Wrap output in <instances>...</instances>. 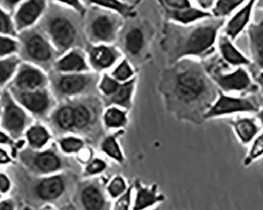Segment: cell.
I'll return each instance as SVG.
<instances>
[{"label":"cell","instance_id":"1","mask_svg":"<svg viewBox=\"0 0 263 210\" xmlns=\"http://www.w3.org/2000/svg\"><path fill=\"white\" fill-rule=\"evenodd\" d=\"M15 177L19 195L30 205L58 202L64 196L67 189V181L63 175L34 176L21 166Z\"/></svg>","mask_w":263,"mask_h":210},{"label":"cell","instance_id":"2","mask_svg":"<svg viewBox=\"0 0 263 210\" xmlns=\"http://www.w3.org/2000/svg\"><path fill=\"white\" fill-rule=\"evenodd\" d=\"M18 56L24 63L36 66H45L52 60L51 45L37 27L30 28L17 35Z\"/></svg>","mask_w":263,"mask_h":210},{"label":"cell","instance_id":"3","mask_svg":"<svg viewBox=\"0 0 263 210\" xmlns=\"http://www.w3.org/2000/svg\"><path fill=\"white\" fill-rule=\"evenodd\" d=\"M0 100L2 105L1 128L10 138L17 140L25 135L30 126L31 116L16 102L7 88L3 91Z\"/></svg>","mask_w":263,"mask_h":210},{"label":"cell","instance_id":"4","mask_svg":"<svg viewBox=\"0 0 263 210\" xmlns=\"http://www.w3.org/2000/svg\"><path fill=\"white\" fill-rule=\"evenodd\" d=\"M17 156L21 166L34 176L52 175L63 167L62 158L51 150H35L26 146Z\"/></svg>","mask_w":263,"mask_h":210},{"label":"cell","instance_id":"5","mask_svg":"<svg viewBox=\"0 0 263 210\" xmlns=\"http://www.w3.org/2000/svg\"><path fill=\"white\" fill-rule=\"evenodd\" d=\"M17 103L25 110L34 117H43L46 114L51 106V98L46 90L35 91H17L7 88Z\"/></svg>","mask_w":263,"mask_h":210},{"label":"cell","instance_id":"6","mask_svg":"<svg viewBox=\"0 0 263 210\" xmlns=\"http://www.w3.org/2000/svg\"><path fill=\"white\" fill-rule=\"evenodd\" d=\"M259 108L250 98H238L221 93L218 101L206 113V118L224 116L238 113H258Z\"/></svg>","mask_w":263,"mask_h":210},{"label":"cell","instance_id":"7","mask_svg":"<svg viewBox=\"0 0 263 210\" xmlns=\"http://www.w3.org/2000/svg\"><path fill=\"white\" fill-rule=\"evenodd\" d=\"M46 83L47 78L39 68L22 62L7 88L17 91H35L43 89Z\"/></svg>","mask_w":263,"mask_h":210},{"label":"cell","instance_id":"8","mask_svg":"<svg viewBox=\"0 0 263 210\" xmlns=\"http://www.w3.org/2000/svg\"><path fill=\"white\" fill-rule=\"evenodd\" d=\"M221 25L222 22H218L195 29L189 35L185 46L183 48L184 54L197 55L210 50L215 42L218 29Z\"/></svg>","mask_w":263,"mask_h":210},{"label":"cell","instance_id":"9","mask_svg":"<svg viewBox=\"0 0 263 210\" xmlns=\"http://www.w3.org/2000/svg\"><path fill=\"white\" fill-rule=\"evenodd\" d=\"M47 3L42 0H31L21 2L13 16L17 33L35 26L44 14Z\"/></svg>","mask_w":263,"mask_h":210},{"label":"cell","instance_id":"10","mask_svg":"<svg viewBox=\"0 0 263 210\" xmlns=\"http://www.w3.org/2000/svg\"><path fill=\"white\" fill-rule=\"evenodd\" d=\"M46 29L58 48H68L74 41V27L65 17H56L49 19L46 24Z\"/></svg>","mask_w":263,"mask_h":210},{"label":"cell","instance_id":"11","mask_svg":"<svg viewBox=\"0 0 263 210\" xmlns=\"http://www.w3.org/2000/svg\"><path fill=\"white\" fill-rule=\"evenodd\" d=\"M214 80L226 92L249 91L253 87L252 78L243 68L239 67L229 74H217Z\"/></svg>","mask_w":263,"mask_h":210},{"label":"cell","instance_id":"12","mask_svg":"<svg viewBox=\"0 0 263 210\" xmlns=\"http://www.w3.org/2000/svg\"><path fill=\"white\" fill-rule=\"evenodd\" d=\"M177 87L179 93L186 100H196L206 91L204 78L194 72H186L180 75Z\"/></svg>","mask_w":263,"mask_h":210},{"label":"cell","instance_id":"13","mask_svg":"<svg viewBox=\"0 0 263 210\" xmlns=\"http://www.w3.org/2000/svg\"><path fill=\"white\" fill-rule=\"evenodd\" d=\"M255 4L254 1L245 3V6L229 21L226 26V34L230 41H234L249 24Z\"/></svg>","mask_w":263,"mask_h":210},{"label":"cell","instance_id":"14","mask_svg":"<svg viewBox=\"0 0 263 210\" xmlns=\"http://www.w3.org/2000/svg\"><path fill=\"white\" fill-rule=\"evenodd\" d=\"M248 35L252 60L263 71V22L250 24Z\"/></svg>","mask_w":263,"mask_h":210},{"label":"cell","instance_id":"15","mask_svg":"<svg viewBox=\"0 0 263 210\" xmlns=\"http://www.w3.org/2000/svg\"><path fill=\"white\" fill-rule=\"evenodd\" d=\"M79 202L84 210H104L106 199L100 187L89 184L81 190Z\"/></svg>","mask_w":263,"mask_h":210},{"label":"cell","instance_id":"16","mask_svg":"<svg viewBox=\"0 0 263 210\" xmlns=\"http://www.w3.org/2000/svg\"><path fill=\"white\" fill-rule=\"evenodd\" d=\"M235 132L243 144L249 143L258 136L259 128L256 121L252 118H240L232 122Z\"/></svg>","mask_w":263,"mask_h":210},{"label":"cell","instance_id":"17","mask_svg":"<svg viewBox=\"0 0 263 210\" xmlns=\"http://www.w3.org/2000/svg\"><path fill=\"white\" fill-rule=\"evenodd\" d=\"M220 51L226 63L233 66H248L251 63L234 45L228 37H222L220 42Z\"/></svg>","mask_w":263,"mask_h":210},{"label":"cell","instance_id":"18","mask_svg":"<svg viewBox=\"0 0 263 210\" xmlns=\"http://www.w3.org/2000/svg\"><path fill=\"white\" fill-rule=\"evenodd\" d=\"M28 147L32 150H41L50 140V134L45 127L41 125H31L25 133Z\"/></svg>","mask_w":263,"mask_h":210},{"label":"cell","instance_id":"19","mask_svg":"<svg viewBox=\"0 0 263 210\" xmlns=\"http://www.w3.org/2000/svg\"><path fill=\"white\" fill-rule=\"evenodd\" d=\"M163 199L162 195L158 194L155 187L147 188L139 186L137 189L133 210H145L153 206Z\"/></svg>","mask_w":263,"mask_h":210},{"label":"cell","instance_id":"20","mask_svg":"<svg viewBox=\"0 0 263 210\" xmlns=\"http://www.w3.org/2000/svg\"><path fill=\"white\" fill-rule=\"evenodd\" d=\"M22 62L18 55L0 59V88L10 84Z\"/></svg>","mask_w":263,"mask_h":210},{"label":"cell","instance_id":"21","mask_svg":"<svg viewBox=\"0 0 263 210\" xmlns=\"http://www.w3.org/2000/svg\"><path fill=\"white\" fill-rule=\"evenodd\" d=\"M86 79L81 76H65L58 81L57 89L64 94H73L81 91L86 85Z\"/></svg>","mask_w":263,"mask_h":210},{"label":"cell","instance_id":"22","mask_svg":"<svg viewBox=\"0 0 263 210\" xmlns=\"http://www.w3.org/2000/svg\"><path fill=\"white\" fill-rule=\"evenodd\" d=\"M56 69L62 72L80 71L85 68V61L78 53H69L56 63Z\"/></svg>","mask_w":263,"mask_h":210},{"label":"cell","instance_id":"23","mask_svg":"<svg viewBox=\"0 0 263 210\" xmlns=\"http://www.w3.org/2000/svg\"><path fill=\"white\" fill-rule=\"evenodd\" d=\"M92 32L98 39L107 41L113 32L111 22L106 17H99L93 22Z\"/></svg>","mask_w":263,"mask_h":210},{"label":"cell","instance_id":"24","mask_svg":"<svg viewBox=\"0 0 263 210\" xmlns=\"http://www.w3.org/2000/svg\"><path fill=\"white\" fill-rule=\"evenodd\" d=\"M19 42L14 37L0 35V59L18 55Z\"/></svg>","mask_w":263,"mask_h":210},{"label":"cell","instance_id":"25","mask_svg":"<svg viewBox=\"0 0 263 210\" xmlns=\"http://www.w3.org/2000/svg\"><path fill=\"white\" fill-rule=\"evenodd\" d=\"M91 59L96 66L106 68L111 66L115 61V55L108 48L100 47L93 50Z\"/></svg>","mask_w":263,"mask_h":210},{"label":"cell","instance_id":"26","mask_svg":"<svg viewBox=\"0 0 263 210\" xmlns=\"http://www.w3.org/2000/svg\"><path fill=\"white\" fill-rule=\"evenodd\" d=\"M17 35L13 16L0 7V35L17 38Z\"/></svg>","mask_w":263,"mask_h":210},{"label":"cell","instance_id":"27","mask_svg":"<svg viewBox=\"0 0 263 210\" xmlns=\"http://www.w3.org/2000/svg\"><path fill=\"white\" fill-rule=\"evenodd\" d=\"M208 17H211V14L206 12L196 10V9H185L182 11L173 12L172 14V17L180 21V22H184V23H189V22H194L198 19Z\"/></svg>","mask_w":263,"mask_h":210},{"label":"cell","instance_id":"28","mask_svg":"<svg viewBox=\"0 0 263 210\" xmlns=\"http://www.w3.org/2000/svg\"><path fill=\"white\" fill-rule=\"evenodd\" d=\"M55 121L62 129H70L74 125L73 109L70 106L61 108L56 113Z\"/></svg>","mask_w":263,"mask_h":210},{"label":"cell","instance_id":"29","mask_svg":"<svg viewBox=\"0 0 263 210\" xmlns=\"http://www.w3.org/2000/svg\"><path fill=\"white\" fill-rule=\"evenodd\" d=\"M245 4L243 1H218L215 4L213 12L216 17H226Z\"/></svg>","mask_w":263,"mask_h":210},{"label":"cell","instance_id":"30","mask_svg":"<svg viewBox=\"0 0 263 210\" xmlns=\"http://www.w3.org/2000/svg\"><path fill=\"white\" fill-rule=\"evenodd\" d=\"M126 48L131 54H138L143 47V37L141 31L139 29H134L127 35Z\"/></svg>","mask_w":263,"mask_h":210},{"label":"cell","instance_id":"31","mask_svg":"<svg viewBox=\"0 0 263 210\" xmlns=\"http://www.w3.org/2000/svg\"><path fill=\"white\" fill-rule=\"evenodd\" d=\"M102 149L106 155H108L110 158H114L118 162H122L123 161V156L121 153L119 146H118V143L113 137H109L104 140L102 145Z\"/></svg>","mask_w":263,"mask_h":210},{"label":"cell","instance_id":"32","mask_svg":"<svg viewBox=\"0 0 263 210\" xmlns=\"http://www.w3.org/2000/svg\"><path fill=\"white\" fill-rule=\"evenodd\" d=\"M128 190L126 187V183L122 177H115L107 187V192L109 195L113 199H117L119 197L125 193Z\"/></svg>","mask_w":263,"mask_h":210},{"label":"cell","instance_id":"33","mask_svg":"<svg viewBox=\"0 0 263 210\" xmlns=\"http://www.w3.org/2000/svg\"><path fill=\"white\" fill-rule=\"evenodd\" d=\"M105 121L107 126L110 128L120 127L125 122V113L117 109H110L105 116Z\"/></svg>","mask_w":263,"mask_h":210},{"label":"cell","instance_id":"34","mask_svg":"<svg viewBox=\"0 0 263 210\" xmlns=\"http://www.w3.org/2000/svg\"><path fill=\"white\" fill-rule=\"evenodd\" d=\"M133 90V83H127L118 88L113 98L115 103L120 105H125L129 100Z\"/></svg>","mask_w":263,"mask_h":210},{"label":"cell","instance_id":"35","mask_svg":"<svg viewBox=\"0 0 263 210\" xmlns=\"http://www.w3.org/2000/svg\"><path fill=\"white\" fill-rule=\"evenodd\" d=\"M261 155H263V132L257 136L254 140L253 144L250 150L245 163L248 165L253 160L261 157Z\"/></svg>","mask_w":263,"mask_h":210},{"label":"cell","instance_id":"36","mask_svg":"<svg viewBox=\"0 0 263 210\" xmlns=\"http://www.w3.org/2000/svg\"><path fill=\"white\" fill-rule=\"evenodd\" d=\"M74 125L78 128H85L90 119L89 112L85 106H78L73 109Z\"/></svg>","mask_w":263,"mask_h":210},{"label":"cell","instance_id":"37","mask_svg":"<svg viewBox=\"0 0 263 210\" xmlns=\"http://www.w3.org/2000/svg\"><path fill=\"white\" fill-rule=\"evenodd\" d=\"M82 145L83 143L81 140L72 138V137L64 139L60 142V146L65 153L70 154L78 151L82 147Z\"/></svg>","mask_w":263,"mask_h":210},{"label":"cell","instance_id":"38","mask_svg":"<svg viewBox=\"0 0 263 210\" xmlns=\"http://www.w3.org/2000/svg\"><path fill=\"white\" fill-rule=\"evenodd\" d=\"M132 202V187H129L124 195L117 199L112 210H129Z\"/></svg>","mask_w":263,"mask_h":210},{"label":"cell","instance_id":"39","mask_svg":"<svg viewBox=\"0 0 263 210\" xmlns=\"http://www.w3.org/2000/svg\"><path fill=\"white\" fill-rule=\"evenodd\" d=\"M118 88L119 87H118V84H117L116 81L106 76L104 77L103 81H102L101 85H100L102 91L106 94H114V93L116 92Z\"/></svg>","mask_w":263,"mask_h":210},{"label":"cell","instance_id":"40","mask_svg":"<svg viewBox=\"0 0 263 210\" xmlns=\"http://www.w3.org/2000/svg\"><path fill=\"white\" fill-rule=\"evenodd\" d=\"M132 73H133V72H132L129 66L125 62H124L120 66H118V69L114 72V75L118 80L125 81V80L128 79L131 77Z\"/></svg>","mask_w":263,"mask_h":210},{"label":"cell","instance_id":"41","mask_svg":"<svg viewBox=\"0 0 263 210\" xmlns=\"http://www.w3.org/2000/svg\"><path fill=\"white\" fill-rule=\"evenodd\" d=\"M106 168V163L103 162L102 160H95L87 167L86 171L87 174L89 175H96V174L102 173L105 168Z\"/></svg>","mask_w":263,"mask_h":210},{"label":"cell","instance_id":"42","mask_svg":"<svg viewBox=\"0 0 263 210\" xmlns=\"http://www.w3.org/2000/svg\"><path fill=\"white\" fill-rule=\"evenodd\" d=\"M12 181L8 176L0 173V194H7L12 189Z\"/></svg>","mask_w":263,"mask_h":210},{"label":"cell","instance_id":"43","mask_svg":"<svg viewBox=\"0 0 263 210\" xmlns=\"http://www.w3.org/2000/svg\"><path fill=\"white\" fill-rule=\"evenodd\" d=\"M22 1H10V0H4L0 1V7H2L8 14L14 16V13L17 10L19 4Z\"/></svg>","mask_w":263,"mask_h":210},{"label":"cell","instance_id":"44","mask_svg":"<svg viewBox=\"0 0 263 210\" xmlns=\"http://www.w3.org/2000/svg\"><path fill=\"white\" fill-rule=\"evenodd\" d=\"M15 202L12 199L0 201V210H15Z\"/></svg>","mask_w":263,"mask_h":210},{"label":"cell","instance_id":"45","mask_svg":"<svg viewBox=\"0 0 263 210\" xmlns=\"http://www.w3.org/2000/svg\"><path fill=\"white\" fill-rule=\"evenodd\" d=\"M165 4L171 6L172 7H175L177 9H182L185 10L189 7V3L187 1H181V0H173V1H166Z\"/></svg>","mask_w":263,"mask_h":210},{"label":"cell","instance_id":"46","mask_svg":"<svg viewBox=\"0 0 263 210\" xmlns=\"http://www.w3.org/2000/svg\"><path fill=\"white\" fill-rule=\"evenodd\" d=\"M12 158L7 150L0 147V165H9L11 163Z\"/></svg>","mask_w":263,"mask_h":210},{"label":"cell","instance_id":"47","mask_svg":"<svg viewBox=\"0 0 263 210\" xmlns=\"http://www.w3.org/2000/svg\"><path fill=\"white\" fill-rule=\"evenodd\" d=\"M0 144L13 146L14 143L13 139L10 138L7 133L4 132V131H0Z\"/></svg>","mask_w":263,"mask_h":210},{"label":"cell","instance_id":"48","mask_svg":"<svg viewBox=\"0 0 263 210\" xmlns=\"http://www.w3.org/2000/svg\"><path fill=\"white\" fill-rule=\"evenodd\" d=\"M199 5L202 6L203 8H209L210 7L214 4L213 1H199Z\"/></svg>","mask_w":263,"mask_h":210},{"label":"cell","instance_id":"49","mask_svg":"<svg viewBox=\"0 0 263 210\" xmlns=\"http://www.w3.org/2000/svg\"><path fill=\"white\" fill-rule=\"evenodd\" d=\"M255 80H256L257 82H258V84H259L260 88H261V92H262L263 94V73H261L260 75H258V76H257L256 78H255Z\"/></svg>","mask_w":263,"mask_h":210},{"label":"cell","instance_id":"50","mask_svg":"<svg viewBox=\"0 0 263 210\" xmlns=\"http://www.w3.org/2000/svg\"><path fill=\"white\" fill-rule=\"evenodd\" d=\"M257 118H258V121L261 122V124L263 125V106L261 107V109H260L258 110V114H257Z\"/></svg>","mask_w":263,"mask_h":210},{"label":"cell","instance_id":"51","mask_svg":"<svg viewBox=\"0 0 263 210\" xmlns=\"http://www.w3.org/2000/svg\"><path fill=\"white\" fill-rule=\"evenodd\" d=\"M256 4L259 8L263 9V0H261V1H258V2H256Z\"/></svg>","mask_w":263,"mask_h":210},{"label":"cell","instance_id":"52","mask_svg":"<svg viewBox=\"0 0 263 210\" xmlns=\"http://www.w3.org/2000/svg\"><path fill=\"white\" fill-rule=\"evenodd\" d=\"M1 113H2V105H1V100H0V118H1Z\"/></svg>","mask_w":263,"mask_h":210}]
</instances>
